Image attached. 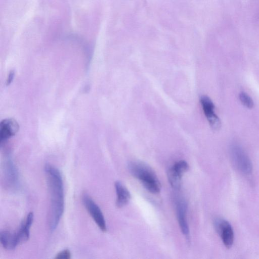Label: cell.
<instances>
[{
	"instance_id": "cell-1",
	"label": "cell",
	"mask_w": 259,
	"mask_h": 259,
	"mask_svg": "<svg viewBox=\"0 0 259 259\" xmlns=\"http://www.w3.org/2000/svg\"><path fill=\"white\" fill-rule=\"evenodd\" d=\"M45 172L50 194L49 226L51 231L57 227L64 209V186L62 175L58 168L46 164Z\"/></svg>"
},
{
	"instance_id": "cell-2",
	"label": "cell",
	"mask_w": 259,
	"mask_h": 259,
	"mask_svg": "<svg viewBox=\"0 0 259 259\" xmlns=\"http://www.w3.org/2000/svg\"><path fill=\"white\" fill-rule=\"evenodd\" d=\"M131 175L138 179L144 188L153 194L161 190V184L155 172L146 164L140 161H132L128 165Z\"/></svg>"
},
{
	"instance_id": "cell-3",
	"label": "cell",
	"mask_w": 259,
	"mask_h": 259,
	"mask_svg": "<svg viewBox=\"0 0 259 259\" xmlns=\"http://www.w3.org/2000/svg\"><path fill=\"white\" fill-rule=\"evenodd\" d=\"M83 205L96 224L102 232L107 231L106 222L103 212L99 206L92 198L87 194L82 196Z\"/></svg>"
},
{
	"instance_id": "cell-4",
	"label": "cell",
	"mask_w": 259,
	"mask_h": 259,
	"mask_svg": "<svg viewBox=\"0 0 259 259\" xmlns=\"http://www.w3.org/2000/svg\"><path fill=\"white\" fill-rule=\"evenodd\" d=\"M233 160L237 167L245 174H250L252 170L251 160L244 150L238 145H233L231 148Z\"/></svg>"
},
{
	"instance_id": "cell-5",
	"label": "cell",
	"mask_w": 259,
	"mask_h": 259,
	"mask_svg": "<svg viewBox=\"0 0 259 259\" xmlns=\"http://www.w3.org/2000/svg\"><path fill=\"white\" fill-rule=\"evenodd\" d=\"M204 113L211 128L219 130L221 126L219 117L214 112V105L211 100L207 96H202L200 99Z\"/></svg>"
},
{
	"instance_id": "cell-6",
	"label": "cell",
	"mask_w": 259,
	"mask_h": 259,
	"mask_svg": "<svg viewBox=\"0 0 259 259\" xmlns=\"http://www.w3.org/2000/svg\"><path fill=\"white\" fill-rule=\"evenodd\" d=\"M188 169L187 162L185 160H180L168 169V180L172 188L176 189L180 188L182 177Z\"/></svg>"
},
{
	"instance_id": "cell-7",
	"label": "cell",
	"mask_w": 259,
	"mask_h": 259,
	"mask_svg": "<svg viewBox=\"0 0 259 259\" xmlns=\"http://www.w3.org/2000/svg\"><path fill=\"white\" fill-rule=\"evenodd\" d=\"M214 226L226 247L231 248L234 238L233 230L231 225L227 221L219 219L215 220Z\"/></svg>"
},
{
	"instance_id": "cell-8",
	"label": "cell",
	"mask_w": 259,
	"mask_h": 259,
	"mask_svg": "<svg viewBox=\"0 0 259 259\" xmlns=\"http://www.w3.org/2000/svg\"><path fill=\"white\" fill-rule=\"evenodd\" d=\"M176 207L177 220L181 231L186 238H189L190 231L187 217V203L184 199H178Z\"/></svg>"
},
{
	"instance_id": "cell-9",
	"label": "cell",
	"mask_w": 259,
	"mask_h": 259,
	"mask_svg": "<svg viewBox=\"0 0 259 259\" xmlns=\"http://www.w3.org/2000/svg\"><path fill=\"white\" fill-rule=\"evenodd\" d=\"M19 124L13 118L3 119L0 124V141L2 143L14 136L19 130Z\"/></svg>"
},
{
	"instance_id": "cell-10",
	"label": "cell",
	"mask_w": 259,
	"mask_h": 259,
	"mask_svg": "<svg viewBox=\"0 0 259 259\" xmlns=\"http://www.w3.org/2000/svg\"><path fill=\"white\" fill-rule=\"evenodd\" d=\"M34 215L30 212L26 217V220L21 225L18 230L15 232L18 244L25 242L29 238L30 229L33 221Z\"/></svg>"
},
{
	"instance_id": "cell-11",
	"label": "cell",
	"mask_w": 259,
	"mask_h": 259,
	"mask_svg": "<svg viewBox=\"0 0 259 259\" xmlns=\"http://www.w3.org/2000/svg\"><path fill=\"white\" fill-rule=\"evenodd\" d=\"M4 179L10 186H14L18 181V172L11 158L7 159L3 164Z\"/></svg>"
},
{
	"instance_id": "cell-12",
	"label": "cell",
	"mask_w": 259,
	"mask_h": 259,
	"mask_svg": "<svg viewBox=\"0 0 259 259\" xmlns=\"http://www.w3.org/2000/svg\"><path fill=\"white\" fill-rule=\"evenodd\" d=\"M116 193V205L118 208L125 206L131 199V194L127 188L119 181L115 183Z\"/></svg>"
},
{
	"instance_id": "cell-13",
	"label": "cell",
	"mask_w": 259,
	"mask_h": 259,
	"mask_svg": "<svg viewBox=\"0 0 259 259\" xmlns=\"http://www.w3.org/2000/svg\"><path fill=\"white\" fill-rule=\"evenodd\" d=\"M0 241L3 247L7 250H14L18 245L15 233L8 230L1 232Z\"/></svg>"
},
{
	"instance_id": "cell-14",
	"label": "cell",
	"mask_w": 259,
	"mask_h": 259,
	"mask_svg": "<svg viewBox=\"0 0 259 259\" xmlns=\"http://www.w3.org/2000/svg\"><path fill=\"white\" fill-rule=\"evenodd\" d=\"M241 103L246 108L251 109L254 106L252 98L246 93L242 92L239 95Z\"/></svg>"
},
{
	"instance_id": "cell-15",
	"label": "cell",
	"mask_w": 259,
	"mask_h": 259,
	"mask_svg": "<svg viewBox=\"0 0 259 259\" xmlns=\"http://www.w3.org/2000/svg\"><path fill=\"white\" fill-rule=\"evenodd\" d=\"M57 259H70L71 258V253L68 249H64L59 252L55 256Z\"/></svg>"
},
{
	"instance_id": "cell-16",
	"label": "cell",
	"mask_w": 259,
	"mask_h": 259,
	"mask_svg": "<svg viewBox=\"0 0 259 259\" xmlns=\"http://www.w3.org/2000/svg\"><path fill=\"white\" fill-rule=\"evenodd\" d=\"M14 74H15L13 70L10 71V72L9 73L7 80V82H6L7 85H9L11 83V82L13 81V78L14 77Z\"/></svg>"
}]
</instances>
